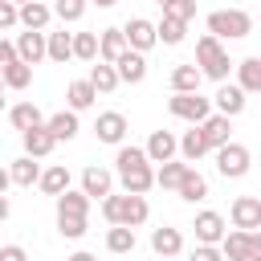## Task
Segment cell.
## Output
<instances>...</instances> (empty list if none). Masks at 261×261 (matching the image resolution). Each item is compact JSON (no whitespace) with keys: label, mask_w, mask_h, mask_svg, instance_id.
Wrapping results in <instances>:
<instances>
[{"label":"cell","mask_w":261,"mask_h":261,"mask_svg":"<svg viewBox=\"0 0 261 261\" xmlns=\"http://www.w3.org/2000/svg\"><path fill=\"white\" fill-rule=\"evenodd\" d=\"M114 171H118V179H122V192H130V196H147V192L155 188V171H151L147 147H118Z\"/></svg>","instance_id":"cell-1"},{"label":"cell","mask_w":261,"mask_h":261,"mask_svg":"<svg viewBox=\"0 0 261 261\" xmlns=\"http://www.w3.org/2000/svg\"><path fill=\"white\" fill-rule=\"evenodd\" d=\"M102 216H106L110 224H130V228H139V224L151 216V208H147L143 196H130V192H126V196H114V192H110V196L102 200Z\"/></svg>","instance_id":"cell-2"},{"label":"cell","mask_w":261,"mask_h":261,"mask_svg":"<svg viewBox=\"0 0 261 261\" xmlns=\"http://www.w3.org/2000/svg\"><path fill=\"white\" fill-rule=\"evenodd\" d=\"M204 24H208V33L220 37V41H241V37L253 33V16H249L245 8H216V12H208Z\"/></svg>","instance_id":"cell-3"},{"label":"cell","mask_w":261,"mask_h":261,"mask_svg":"<svg viewBox=\"0 0 261 261\" xmlns=\"http://www.w3.org/2000/svg\"><path fill=\"white\" fill-rule=\"evenodd\" d=\"M196 65L204 69V77H212V82H228V69H232V61H228V53H224L220 37L204 33V37L196 41Z\"/></svg>","instance_id":"cell-4"},{"label":"cell","mask_w":261,"mask_h":261,"mask_svg":"<svg viewBox=\"0 0 261 261\" xmlns=\"http://www.w3.org/2000/svg\"><path fill=\"white\" fill-rule=\"evenodd\" d=\"M167 110H171L175 118H184V122H204V118H212V98H204L200 90H192V94H171V98H167Z\"/></svg>","instance_id":"cell-5"},{"label":"cell","mask_w":261,"mask_h":261,"mask_svg":"<svg viewBox=\"0 0 261 261\" xmlns=\"http://www.w3.org/2000/svg\"><path fill=\"white\" fill-rule=\"evenodd\" d=\"M249 147H241V143H224L220 151H216V171L224 175V179H241V175H249Z\"/></svg>","instance_id":"cell-6"},{"label":"cell","mask_w":261,"mask_h":261,"mask_svg":"<svg viewBox=\"0 0 261 261\" xmlns=\"http://www.w3.org/2000/svg\"><path fill=\"white\" fill-rule=\"evenodd\" d=\"M122 33H126L130 49H139V53H147L151 45H159V24H151L147 16H130V20L122 24Z\"/></svg>","instance_id":"cell-7"},{"label":"cell","mask_w":261,"mask_h":261,"mask_svg":"<svg viewBox=\"0 0 261 261\" xmlns=\"http://www.w3.org/2000/svg\"><path fill=\"white\" fill-rule=\"evenodd\" d=\"M16 53H20V61L37 65L41 57H49V33H41V29H24V33H16Z\"/></svg>","instance_id":"cell-8"},{"label":"cell","mask_w":261,"mask_h":261,"mask_svg":"<svg viewBox=\"0 0 261 261\" xmlns=\"http://www.w3.org/2000/svg\"><path fill=\"white\" fill-rule=\"evenodd\" d=\"M94 135H98V143L122 147V139H126V118H122L118 110H106V114H98V122H94Z\"/></svg>","instance_id":"cell-9"},{"label":"cell","mask_w":261,"mask_h":261,"mask_svg":"<svg viewBox=\"0 0 261 261\" xmlns=\"http://www.w3.org/2000/svg\"><path fill=\"white\" fill-rule=\"evenodd\" d=\"M192 228H196V245H220V241L228 237V228H224V216H220V212H200Z\"/></svg>","instance_id":"cell-10"},{"label":"cell","mask_w":261,"mask_h":261,"mask_svg":"<svg viewBox=\"0 0 261 261\" xmlns=\"http://www.w3.org/2000/svg\"><path fill=\"white\" fill-rule=\"evenodd\" d=\"M232 228H245V232L261 228V200L257 196H237L232 200Z\"/></svg>","instance_id":"cell-11"},{"label":"cell","mask_w":261,"mask_h":261,"mask_svg":"<svg viewBox=\"0 0 261 261\" xmlns=\"http://www.w3.org/2000/svg\"><path fill=\"white\" fill-rule=\"evenodd\" d=\"M212 102H216V114L237 118V114L245 110V86H241V82H237V86H232V82H220V90H216Z\"/></svg>","instance_id":"cell-12"},{"label":"cell","mask_w":261,"mask_h":261,"mask_svg":"<svg viewBox=\"0 0 261 261\" xmlns=\"http://www.w3.org/2000/svg\"><path fill=\"white\" fill-rule=\"evenodd\" d=\"M82 192H86L90 200H106V196L114 192V175H110L106 167H86V171H82Z\"/></svg>","instance_id":"cell-13"},{"label":"cell","mask_w":261,"mask_h":261,"mask_svg":"<svg viewBox=\"0 0 261 261\" xmlns=\"http://www.w3.org/2000/svg\"><path fill=\"white\" fill-rule=\"evenodd\" d=\"M53 147H57V135L49 130V122H41V126L24 130V155H33V159H45Z\"/></svg>","instance_id":"cell-14"},{"label":"cell","mask_w":261,"mask_h":261,"mask_svg":"<svg viewBox=\"0 0 261 261\" xmlns=\"http://www.w3.org/2000/svg\"><path fill=\"white\" fill-rule=\"evenodd\" d=\"M175 151H179V139L171 130H151V139H147L151 163H167V159H175Z\"/></svg>","instance_id":"cell-15"},{"label":"cell","mask_w":261,"mask_h":261,"mask_svg":"<svg viewBox=\"0 0 261 261\" xmlns=\"http://www.w3.org/2000/svg\"><path fill=\"white\" fill-rule=\"evenodd\" d=\"M53 16H57V12H53L49 0H29V4H20V24H24V29H41V33H45V24H49Z\"/></svg>","instance_id":"cell-16"},{"label":"cell","mask_w":261,"mask_h":261,"mask_svg":"<svg viewBox=\"0 0 261 261\" xmlns=\"http://www.w3.org/2000/svg\"><path fill=\"white\" fill-rule=\"evenodd\" d=\"M114 65H118V73H122V82H126V86H139V82L147 77V57H143L139 49H126Z\"/></svg>","instance_id":"cell-17"},{"label":"cell","mask_w":261,"mask_h":261,"mask_svg":"<svg viewBox=\"0 0 261 261\" xmlns=\"http://www.w3.org/2000/svg\"><path fill=\"white\" fill-rule=\"evenodd\" d=\"M200 126H204V139H208L212 151H220L224 143H232V139H228V135H232V118H228V114H212V118H204Z\"/></svg>","instance_id":"cell-18"},{"label":"cell","mask_w":261,"mask_h":261,"mask_svg":"<svg viewBox=\"0 0 261 261\" xmlns=\"http://www.w3.org/2000/svg\"><path fill=\"white\" fill-rule=\"evenodd\" d=\"M94 98H98V86H94L90 77H82V82H69V90H65V102H69V110H90V106H94Z\"/></svg>","instance_id":"cell-19"},{"label":"cell","mask_w":261,"mask_h":261,"mask_svg":"<svg viewBox=\"0 0 261 261\" xmlns=\"http://www.w3.org/2000/svg\"><path fill=\"white\" fill-rule=\"evenodd\" d=\"M8 122H12L16 130H33V126H41V122H49V118L37 110V102H16V106L8 110Z\"/></svg>","instance_id":"cell-20"},{"label":"cell","mask_w":261,"mask_h":261,"mask_svg":"<svg viewBox=\"0 0 261 261\" xmlns=\"http://www.w3.org/2000/svg\"><path fill=\"white\" fill-rule=\"evenodd\" d=\"M204 151H212V147H208V139H204V126H200V122H192V130H184V139H179V155H184L188 163H196Z\"/></svg>","instance_id":"cell-21"},{"label":"cell","mask_w":261,"mask_h":261,"mask_svg":"<svg viewBox=\"0 0 261 261\" xmlns=\"http://www.w3.org/2000/svg\"><path fill=\"white\" fill-rule=\"evenodd\" d=\"M8 179H12L16 188H33V184H41V167L33 163V155H20V159H12Z\"/></svg>","instance_id":"cell-22"},{"label":"cell","mask_w":261,"mask_h":261,"mask_svg":"<svg viewBox=\"0 0 261 261\" xmlns=\"http://www.w3.org/2000/svg\"><path fill=\"white\" fill-rule=\"evenodd\" d=\"M126 49H130V41H126L122 29H102V57H98V61H110V65H114Z\"/></svg>","instance_id":"cell-23"},{"label":"cell","mask_w":261,"mask_h":261,"mask_svg":"<svg viewBox=\"0 0 261 261\" xmlns=\"http://www.w3.org/2000/svg\"><path fill=\"white\" fill-rule=\"evenodd\" d=\"M90 82L98 86V94H114V90H118V82H122V73H118V65L98 61V65H90Z\"/></svg>","instance_id":"cell-24"},{"label":"cell","mask_w":261,"mask_h":261,"mask_svg":"<svg viewBox=\"0 0 261 261\" xmlns=\"http://www.w3.org/2000/svg\"><path fill=\"white\" fill-rule=\"evenodd\" d=\"M200 77H204L200 65H175V69H171V94H192V90H200Z\"/></svg>","instance_id":"cell-25"},{"label":"cell","mask_w":261,"mask_h":261,"mask_svg":"<svg viewBox=\"0 0 261 261\" xmlns=\"http://www.w3.org/2000/svg\"><path fill=\"white\" fill-rule=\"evenodd\" d=\"M151 249H155L159 257H175V253L184 249L179 228H167V224H163V228H155V232H151Z\"/></svg>","instance_id":"cell-26"},{"label":"cell","mask_w":261,"mask_h":261,"mask_svg":"<svg viewBox=\"0 0 261 261\" xmlns=\"http://www.w3.org/2000/svg\"><path fill=\"white\" fill-rule=\"evenodd\" d=\"M45 196H61V192H69V171L61 167V163H53V167H45L41 171V184H37Z\"/></svg>","instance_id":"cell-27"},{"label":"cell","mask_w":261,"mask_h":261,"mask_svg":"<svg viewBox=\"0 0 261 261\" xmlns=\"http://www.w3.org/2000/svg\"><path fill=\"white\" fill-rule=\"evenodd\" d=\"M220 249H224L228 261H249V257H253V249H249V232H245V228L228 232V237L220 241Z\"/></svg>","instance_id":"cell-28"},{"label":"cell","mask_w":261,"mask_h":261,"mask_svg":"<svg viewBox=\"0 0 261 261\" xmlns=\"http://www.w3.org/2000/svg\"><path fill=\"white\" fill-rule=\"evenodd\" d=\"M237 82L245 86V94H261V57H245L237 65Z\"/></svg>","instance_id":"cell-29"},{"label":"cell","mask_w":261,"mask_h":261,"mask_svg":"<svg viewBox=\"0 0 261 261\" xmlns=\"http://www.w3.org/2000/svg\"><path fill=\"white\" fill-rule=\"evenodd\" d=\"M73 57H77V61L102 57V37H98V33H73Z\"/></svg>","instance_id":"cell-30"},{"label":"cell","mask_w":261,"mask_h":261,"mask_svg":"<svg viewBox=\"0 0 261 261\" xmlns=\"http://www.w3.org/2000/svg\"><path fill=\"white\" fill-rule=\"evenodd\" d=\"M49 130L57 135V143H61V139L69 143V139H73V135L82 130V126H77V110H57V114L49 118Z\"/></svg>","instance_id":"cell-31"},{"label":"cell","mask_w":261,"mask_h":261,"mask_svg":"<svg viewBox=\"0 0 261 261\" xmlns=\"http://www.w3.org/2000/svg\"><path fill=\"white\" fill-rule=\"evenodd\" d=\"M188 167H192L188 159H184V163L167 159V163H159V171H155V184H159V188H179V184H184V175H188Z\"/></svg>","instance_id":"cell-32"},{"label":"cell","mask_w":261,"mask_h":261,"mask_svg":"<svg viewBox=\"0 0 261 261\" xmlns=\"http://www.w3.org/2000/svg\"><path fill=\"white\" fill-rule=\"evenodd\" d=\"M175 192H179L188 204H196V200H204V196H208V179H204L196 167H188V175H184V184H179Z\"/></svg>","instance_id":"cell-33"},{"label":"cell","mask_w":261,"mask_h":261,"mask_svg":"<svg viewBox=\"0 0 261 261\" xmlns=\"http://www.w3.org/2000/svg\"><path fill=\"white\" fill-rule=\"evenodd\" d=\"M86 212H90L86 192H61L57 196V216H86Z\"/></svg>","instance_id":"cell-34"},{"label":"cell","mask_w":261,"mask_h":261,"mask_svg":"<svg viewBox=\"0 0 261 261\" xmlns=\"http://www.w3.org/2000/svg\"><path fill=\"white\" fill-rule=\"evenodd\" d=\"M106 249H110V253H135V228H130V224H110Z\"/></svg>","instance_id":"cell-35"},{"label":"cell","mask_w":261,"mask_h":261,"mask_svg":"<svg viewBox=\"0 0 261 261\" xmlns=\"http://www.w3.org/2000/svg\"><path fill=\"white\" fill-rule=\"evenodd\" d=\"M73 57V33H49V61H57V65H65Z\"/></svg>","instance_id":"cell-36"},{"label":"cell","mask_w":261,"mask_h":261,"mask_svg":"<svg viewBox=\"0 0 261 261\" xmlns=\"http://www.w3.org/2000/svg\"><path fill=\"white\" fill-rule=\"evenodd\" d=\"M29 82H33V65H29V61L16 57V61L4 65V86H8V90H24Z\"/></svg>","instance_id":"cell-37"},{"label":"cell","mask_w":261,"mask_h":261,"mask_svg":"<svg viewBox=\"0 0 261 261\" xmlns=\"http://www.w3.org/2000/svg\"><path fill=\"white\" fill-rule=\"evenodd\" d=\"M184 33H188V20L167 16V12H163V20H159V41H163V45H179V41H184Z\"/></svg>","instance_id":"cell-38"},{"label":"cell","mask_w":261,"mask_h":261,"mask_svg":"<svg viewBox=\"0 0 261 261\" xmlns=\"http://www.w3.org/2000/svg\"><path fill=\"white\" fill-rule=\"evenodd\" d=\"M86 4H90V0H53V12H57L61 24H73V20L86 16Z\"/></svg>","instance_id":"cell-39"},{"label":"cell","mask_w":261,"mask_h":261,"mask_svg":"<svg viewBox=\"0 0 261 261\" xmlns=\"http://www.w3.org/2000/svg\"><path fill=\"white\" fill-rule=\"evenodd\" d=\"M57 232L69 237V241H77L86 232V216H57Z\"/></svg>","instance_id":"cell-40"},{"label":"cell","mask_w":261,"mask_h":261,"mask_svg":"<svg viewBox=\"0 0 261 261\" xmlns=\"http://www.w3.org/2000/svg\"><path fill=\"white\" fill-rule=\"evenodd\" d=\"M20 24V4H12V0H0V29L8 33V29H16Z\"/></svg>","instance_id":"cell-41"},{"label":"cell","mask_w":261,"mask_h":261,"mask_svg":"<svg viewBox=\"0 0 261 261\" xmlns=\"http://www.w3.org/2000/svg\"><path fill=\"white\" fill-rule=\"evenodd\" d=\"M188 261H228V257H224L220 245H196V249L188 253Z\"/></svg>","instance_id":"cell-42"},{"label":"cell","mask_w":261,"mask_h":261,"mask_svg":"<svg viewBox=\"0 0 261 261\" xmlns=\"http://www.w3.org/2000/svg\"><path fill=\"white\" fill-rule=\"evenodd\" d=\"M163 12H167V16H179V20H192V16H196V0H175V4H167Z\"/></svg>","instance_id":"cell-43"},{"label":"cell","mask_w":261,"mask_h":261,"mask_svg":"<svg viewBox=\"0 0 261 261\" xmlns=\"http://www.w3.org/2000/svg\"><path fill=\"white\" fill-rule=\"evenodd\" d=\"M0 261H29V253H24L20 245H4V249H0Z\"/></svg>","instance_id":"cell-44"},{"label":"cell","mask_w":261,"mask_h":261,"mask_svg":"<svg viewBox=\"0 0 261 261\" xmlns=\"http://www.w3.org/2000/svg\"><path fill=\"white\" fill-rule=\"evenodd\" d=\"M249 249H253V257H261V232H257V228L249 232Z\"/></svg>","instance_id":"cell-45"},{"label":"cell","mask_w":261,"mask_h":261,"mask_svg":"<svg viewBox=\"0 0 261 261\" xmlns=\"http://www.w3.org/2000/svg\"><path fill=\"white\" fill-rule=\"evenodd\" d=\"M65 261H98L94 253H73V257H65Z\"/></svg>","instance_id":"cell-46"},{"label":"cell","mask_w":261,"mask_h":261,"mask_svg":"<svg viewBox=\"0 0 261 261\" xmlns=\"http://www.w3.org/2000/svg\"><path fill=\"white\" fill-rule=\"evenodd\" d=\"M90 4H98V8H110V4H118V0H90Z\"/></svg>","instance_id":"cell-47"},{"label":"cell","mask_w":261,"mask_h":261,"mask_svg":"<svg viewBox=\"0 0 261 261\" xmlns=\"http://www.w3.org/2000/svg\"><path fill=\"white\" fill-rule=\"evenodd\" d=\"M155 4H159V8H167V4H175V0H155Z\"/></svg>","instance_id":"cell-48"},{"label":"cell","mask_w":261,"mask_h":261,"mask_svg":"<svg viewBox=\"0 0 261 261\" xmlns=\"http://www.w3.org/2000/svg\"><path fill=\"white\" fill-rule=\"evenodd\" d=\"M12 4H29V0H12Z\"/></svg>","instance_id":"cell-49"},{"label":"cell","mask_w":261,"mask_h":261,"mask_svg":"<svg viewBox=\"0 0 261 261\" xmlns=\"http://www.w3.org/2000/svg\"><path fill=\"white\" fill-rule=\"evenodd\" d=\"M249 261H261V257H249Z\"/></svg>","instance_id":"cell-50"}]
</instances>
